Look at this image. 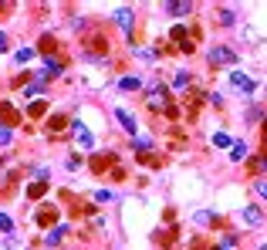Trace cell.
Masks as SVG:
<instances>
[{
  "mask_svg": "<svg viewBox=\"0 0 267 250\" xmlns=\"http://www.w3.org/2000/svg\"><path fill=\"white\" fill-rule=\"evenodd\" d=\"M17 122H20L17 108H14L10 101H0V125H7V129H10V125H17Z\"/></svg>",
  "mask_w": 267,
  "mask_h": 250,
  "instance_id": "obj_2",
  "label": "cell"
},
{
  "mask_svg": "<svg viewBox=\"0 0 267 250\" xmlns=\"http://www.w3.org/2000/svg\"><path fill=\"white\" fill-rule=\"evenodd\" d=\"M115 20H118V27H122L125 34H132V24H135L132 7H118V10H115Z\"/></svg>",
  "mask_w": 267,
  "mask_h": 250,
  "instance_id": "obj_3",
  "label": "cell"
},
{
  "mask_svg": "<svg viewBox=\"0 0 267 250\" xmlns=\"http://www.w3.org/2000/svg\"><path fill=\"white\" fill-rule=\"evenodd\" d=\"M196 223H216V216L213 213H196Z\"/></svg>",
  "mask_w": 267,
  "mask_h": 250,
  "instance_id": "obj_24",
  "label": "cell"
},
{
  "mask_svg": "<svg viewBox=\"0 0 267 250\" xmlns=\"http://www.w3.org/2000/svg\"><path fill=\"white\" fill-rule=\"evenodd\" d=\"M95 203H112V190H98L95 193Z\"/></svg>",
  "mask_w": 267,
  "mask_h": 250,
  "instance_id": "obj_23",
  "label": "cell"
},
{
  "mask_svg": "<svg viewBox=\"0 0 267 250\" xmlns=\"http://www.w3.org/2000/svg\"><path fill=\"white\" fill-rule=\"evenodd\" d=\"M54 216H57L54 210H41V216H38V220L44 223V227H48V223H54Z\"/></svg>",
  "mask_w": 267,
  "mask_h": 250,
  "instance_id": "obj_22",
  "label": "cell"
},
{
  "mask_svg": "<svg viewBox=\"0 0 267 250\" xmlns=\"http://www.w3.org/2000/svg\"><path fill=\"white\" fill-rule=\"evenodd\" d=\"M230 159H233V162L247 159V146H244V142H233V149H230Z\"/></svg>",
  "mask_w": 267,
  "mask_h": 250,
  "instance_id": "obj_14",
  "label": "cell"
},
{
  "mask_svg": "<svg viewBox=\"0 0 267 250\" xmlns=\"http://www.w3.org/2000/svg\"><path fill=\"white\" fill-rule=\"evenodd\" d=\"M261 169H267V159H264V162H261Z\"/></svg>",
  "mask_w": 267,
  "mask_h": 250,
  "instance_id": "obj_31",
  "label": "cell"
},
{
  "mask_svg": "<svg viewBox=\"0 0 267 250\" xmlns=\"http://www.w3.org/2000/svg\"><path fill=\"white\" fill-rule=\"evenodd\" d=\"M71 129H75V142L81 146V149H92V146H95V135L88 132V125H81V122H75Z\"/></svg>",
  "mask_w": 267,
  "mask_h": 250,
  "instance_id": "obj_1",
  "label": "cell"
},
{
  "mask_svg": "<svg viewBox=\"0 0 267 250\" xmlns=\"http://www.w3.org/2000/svg\"><path fill=\"white\" fill-rule=\"evenodd\" d=\"M213 146L227 149V146H233V142H230V135H227V132H216V135H213Z\"/></svg>",
  "mask_w": 267,
  "mask_h": 250,
  "instance_id": "obj_19",
  "label": "cell"
},
{
  "mask_svg": "<svg viewBox=\"0 0 267 250\" xmlns=\"http://www.w3.org/2000/svg\"><path fill=\"white\" fill-rule=\"evenodd\" d=\"M0 233H7V237L14 233V220H10L7 213H0Z\"/></svg>",
  "mask_w": 267,
  "mask_h": 250,
  "instance_id": "obj_16",
  "label": "cell"
},
{
  "mask_svg": "<svg viewBox=\"0 0 267 250\" xmlns=\"http://www.w3.org/2000/svg\"><path fill=\"white\" fill-rule=\"evenodd\" d=\"M257 193H261V196L267 200V183H257Z\"/></svg>",
  "mask_w": 267,
  "mask_h": 250,
  "instance_id": "obj_29",
  "label": "cell"
},
{
  "mask_svg": "<svg viewBox=\"0 0 267 250\" xmlns=\"http://www.w3.org/2000/svg\"><path fill=\"white\" fill-rule=\"evenodd\" d=\"M230 85H233V88H237V92H254V81H250L247 75H240V71H233V75H230Z\"/></svg>",
  "mask_w": 267,
  "mask_h": 250,
  "instance_id": "obj_6",
  "label": "cell"
},
{
  "mask_svg": "<svg viewBox=\"0 0 267 250\" xmlns=\"http://www.w3.org/2000/svg\"><path fill=\"white\" fill-rule=\"evenodd\" d=\"M135 149H139V152H146V149H153V139H146V135H139V139H135Z\"/></svg>",
  "mask_w": 267,
  "mask_h": 250,
  "instance_id": "obj_20",
  "label": "cell"
},
{
  "mask_svg": "<svg viewBox=\"0 0 267 250\" xmlns=\"http://www.w3.org/2000/svg\"><path fill=\"white\" fill-rule=\"evenodd\" d=\"M61 237H64V227H54V230L44 233V244H51V247H54V244H61Z\"/></svg>",
  "mask_w": 267,
  "mask_h": 250,
  "instance_id": "obj_13",
  "label": "cell"
},
{
  "mask_svg": "<svg viewBox=\"0 0 267 250\" xmlns=\"http://www.w3.org/2000/svg\"><path fill=\"white\" fill-rule=\"evenodd\" d=\"M7 142H10V129H7V125H0V146H7Z\"/></svg>",
  "mask_w": 267,
  "mask_h": 250,
  "instance_id": "obj_26",
  "label": "cell"
},
{
  "mask_svg": "<svg viewBox=\"0 0 267 250\" xmlns=\"http://www.w3.org/2000/svg\"><path fill=\"white\" fill-rule=\"evenodd\" d=\"M166 10H169L172 17H183V14H190L193 7H190V3H183V0H169V3H166Z\"/></svg>",
  "mask_w": 267,
  "mask_h": 250,
  "instance_id": "obj_9",
  "label": "cell"
},
{
  "mask_svg": "<svg viewBox=\"0 0 267 250\" xmlns=\"http://www.w3.org/2000/svg\"><path fill=\"white\" fill-rule=\"evenodd\" d=\"M44 190H48L44 183H31V186H27V196H31V200H41V196H44Z\"/></svg>",
  "mask_w": 267,
  "mask_h": 250,
  "instance_id": "obj_15",
  "label": "cell"
},
{
  "mask_svg": "<svg viewBox=\"0 0 267 250\" xmlns=\"http://www.w3.org/2000/svg\"><path fill=\"white\" fill-rule=\"evenodd\" d=\"M44 112H48V105H44V101H34V105L27 108V115H31V118H41Z\"/></svg>",
  "mask_w": 267,
  "mask_h": 250,
  "instance_id": "obj_17",
  "label": "cell"
},
{
  "mask_svg": "<svg viewBox=\"0 0 267 250\" xmlns=\"http://www.w3.org/2000/svg\"><path fill=\"white\" fill-rule=\"evenodd\" d=\"M264 149H267V139H264Z\"/></svg>",
  "mask_w": 267,
  "mask_h": 250,
  "instance_id": "obj_32",
  "label": "cell"
},
{
  "mask_svg": "<svg viewBox=\"0 0 267 250\" xmlns=\"http://www.w3.org/2000/svg\"><path fill=\"white\" fill-rule=\"evenodd\" d=\"M41 92H44V81H34V85H27V88H24V95H27V98L41 95Z\"/></svg>",
  "mask_w": 267,
  "mask_h": 250,
  "instance_id": "obj_18",
  "label": "cell"
},
{
  "mask_svg": "<svg viewBox=\"0 0 267 250\" xmlns=\"http://www.w3.org/2000/svg\"><path fill=\"white\" fill-rule=\"evenodd\" d=\"M220 20L223 24H233V10H220Z\"/></svg>",
  "mask_w": 267,
  "mask_h": 250,
  "instance_id": "obj_28",
  "label": "cell"
},
{
  "mask_svg": "<svg viewBox=\"0 0 267 250\" xmlns=\"http://www.w3.org/2000/svg\"><path fill=\"white\" fill-rule=\"evenodd\" d=\"M54 75H61V61L48 58L44 61V68H41V81H44V78H54Z\"/></svg>",
  "mask_w": 267,
  "mask_h": 250,
  "instance_id": "obj_8",
  "label": "cell"
},
{
  "mask_svg": "<svg viewBox=\"0 0 267 250\" xmlns=\"http://www.w3.org/2000/svg\"><path fill=\"white\" fill-rule=\"evenodd\" d=\"M92 169H95V173H102V169H105V159H102V155H95V159H92Z\"/></svg>",
  "mask_w": 267,
  "mask_h": 250,
  "instance_id": "obj_27",
  "label": "cell"
},
{
  "mask_svg": "<svg viewBox=\"0 0 267 250\" xmlns=\"http://www.w3.org/2000/svg\"><path fill=\"white\" fill-rule=\"evenodd\" d=\"M34 54H38L34 48H17V51H14V61H17V64H27V61H34Z\"/></svg>",
  "mask_w": 267,
  "mask_h": 250,
  "instance_id": "obj_11",
  "label": "cell"
},
{
  "mask_svg": "<svg viewBox=\"0 0 267 250\" xmlns=\"http://www.w3.org/2000/svg\"><path fill=\"white\" fill-rule=\"evenodd\" d=\"M244 220H247L250 227H261V220H264V213L257 210V206H247V210H244Z\"/></svg>",
  "mask_w": 267,
  "mask_h": 250,
  "instance_id": "obj_10",
  "label": "cell"
},
{
  "mask_svg": "<svg viewBox=\"0 0 267 250\" xmlns=\"http://www.w3.org/2000/svg\"><path fill=\"white\" fill-rule=\"evenodd\" d=\"M115 118H118V125H122L125 132L135 135V129H139V125H135V115H132V112H125V108H115Z\"/></svg>",
  "mask_w": 267,
  "mask_h": 250,
  "instance_id": "obj_5",
  "label": "cell"
},
{
  "mask_svg": "<svg viewBox=\"0 0 267 250\" xmlns=\"http://www.w3.org/2000/svg\"><path fill=\"white\" fill-rule=\"evenodd\" d=\"M61 129H64V118L54 115V118H51V132H61Z\"/></svg>",
  "mask_w": 267,
  "mask_h": 250,
  "instance_id": "obj_25",
  "label": "cell"
},
{
  "mask_svg": "<svg viewBox=\"0 0 267 250\" xmlns=\"http://www.w3.org/2000/svg\"><path fill=\"white\" fill-rule=\"evenodd\" d=\"M172 85H176V88H186V85H190V75H186V71H179V75L172 78Z\"/></svg>",
  "mask_w": 267,
  "mask_h": 250,
  "instance_id": "obj_21",
  "label": "cell"
},
{
  "mask_svg": "<svg viewBox=\"0 0 267 250\" xmlns=\"http://www.w3.org/2000/svg\"><path fill=\"white\" fill-rule=\"evenodd\" d=\"M0 51H7V34L0 31Z\"/></svg>",
  "mask_w": 267,
  "mask_h": 250,
  "instance_id": "obj_30",
  "label": "cell"
},
{
  "mask_svg": "<svg viewBox=\"0 0 267 250\" xmlns=\"http://www.w3.org/2000/svg\"><path fill=\"white\" fill-rule=\"evenodd\" d=\"M118 88H122V92H135V88H142V81H139L135 75H125L122 81H118Z\"/></svg>",
  "mask_w": 267,
  "mask_h": 250,
  "instance_id": "obj_12",
  "label": "cell"
},
{
  "mask_svg": "<svg viewBox=\"0 0 267 250\" xmlns=\"http://www.w3.org/2000/svg\"><path fill=\"white\" fill-rule=\"evenodd\" d=\"M233 61H237V54L230 48H213L210 51V64H233Z\"/></svg>",
  "mask_w": 267,
  "mask_h": 250,
  "instance_id": "obj_4",
  "label": "cell"
},
{
  "mask_svg": "<svg viewBox=\"0 0 267 250\" xmlns=\"http://www.w3.org/2000/svg\"><path fill=\"white\" fill-rule=\"evenodd\" d=\"M172 41H176V44H179V48H183L186 54L193 51V41L186 38V31H183V27H172Z\"/></svg>",
  "mask_w": 267,
  "mask_h": 250,
  "instance_id": "obj_7",
  "label": "cell"
}]
</instances>
